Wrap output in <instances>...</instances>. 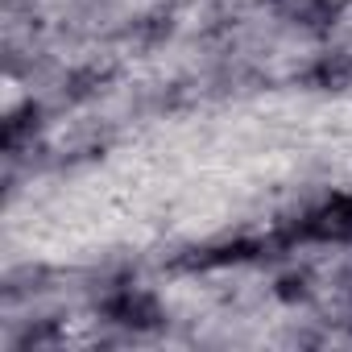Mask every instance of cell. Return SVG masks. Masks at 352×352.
I'll return each mask as SVG.
<instances>
[{
  "mask_svg": "<svg viewBox=\"0 0 352 352\" xmlns=\"http://www.w3.org/2000/svg\"><path fill=\"white\" fill-rule=\"evenodd\" d=\"M282 9H286L290 21L319 30V25H331L336 21V9L340 5H336V0H282Z\"/></svg>",
  "mask_w": 352,
  "mask_h": 352,
  "instance_id": "3",
  "label": "cell"
},
{
  "mask_svg": "<svg viewBox=\"0 0 352 352\" xmlns=\"http://www.w3.org/2000/svg\"><path fill=\"white\" fill-rule=\"evenodd\" d=\"M302 232L315 241H352V195H336L331 204H323Z\"/></svg>",
  "mask_w": 352,
  "mask_h": 352,
  "instance_id": "1",
  "label": "cell"
},
{
  "mask_svg": "<svg viewBox=\"0 0 352 352\" xmlns=\"http://www.w3.org/2000/svg\"><path fill=\"white\" fill-rule=\"evenodd\" d=\"M108 311H112V319H120V323H129V327H153V323L162 319L157 298L145 294V290H124Z\"/></svg>",
  "mask_w": 352,
  "mask_h": 352,
  "instance_id": "2",
  "label": "cell"
}]
</instances>
